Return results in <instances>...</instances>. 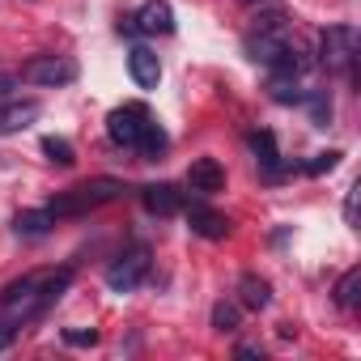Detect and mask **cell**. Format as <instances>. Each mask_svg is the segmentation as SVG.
Returning <instances> with one entry per match:
<instances>
[{"label":"cell","instance_id":"4fadbf2b","mask_svg":"<svg viewBox=\"0 0 361 361\" xmlns=\"http://www.w3.org/2000/svg\"><path fill=\"white\" fill-rule=\"evenodd\" d=\"M128 73H132L136 90H157V81H161V60H157L149 47H132V51H128Z\"/></svg>","mask_w":361,"mask_h":361},{"label":"cell","instance_id":"4316f807","mask_svg":"<svg viewBox=\"0 0 361 361\" xmlns=\"http://www.w3.org/2000/svg\"><path fill=\"white\" fill-rule=\"evenodd\" d=\"M18 85H22L18 73H0V98H9V90H18Z\"/></svg>","mask_w":361,"mask_h":361},{"label":"cell","instance_id":"44dd1931","mask_svg":"<svg viewBox=\"0 0 361 361\" xmlns=\"http://www.w3.org/2000/svg\"><path fill=\"white\" fill-rule=\"evenodd\" d=\"M238 319H243V310H238L234 302H217V306H213V327H217V331H234Z\"/></svg>","mask_w":361,"mask_h":361},{"label":"cell","instance_id":"30bf717a","mask_svg":"<svg viewBox=\"0 0 361 361\" xmlns=\"http://www.w3.org/2000/svg\"><path fill=\"white\" fill-rule=\"evenodd\" d=\"M39 115H43V106L35 98H0V136L26 132Z\"/></svg>","mask_w":361,"mask_h":361},{"label":"cell","instance_id":"8992f818","mask_svg":"<svg viewBox=\"0 0 361 361\" xmlns=\"http://www.w3.org/2000/svg\"><path fill=\"white\" fill-rule=\"evenodd\" d=\"M119 35H174V9L166 0H145V5L119 22Z\"/></svg>","mask_w":361,"mask_h":361},{"label":"cell","instance_id":"83f0119b","mask_svg":"<svg viewBox=\"0 0 361 361\" xmlns=\"http://www.w3.org/2000/svg\"><path fill=\"white\" fill-rule=\"evenodd\" d=\"M238 357H264V348L259 344H238Z\"/></svg>","mask_w":361,"mask_h":361},{"label":"cell","instance_id":"ffe728a7","mask_svg":"<svg viewBox=\"0 0 361 361\" xmlns=\"http://www.w3.org/2000/svg\"><path fill=\"white\" fill-rule=\"evenodd\" d=\"M43 153H47V161H56V166H73L77 161V149H73V140H64V136H43Z\"/></svg>","mask_w":361,"mask_h":361},{"label":"cell","instance_id":"6da1fadb","mask_svg":"<svg viewBox=\"0 0 361 361\" xmlns=\"http://www.w3.org/2000/svg\"><path fill=\"white\" fill-rule=\"evenodd\" d=\"M68 285H73V268H60V272H26V276H18V281H9L5 289H0V306H5V314L18 327H26L30 319L47 314L64 298Z\"/></svg>","mask_w":361,"mask_h":361},{"label":"cell","instance_id":"e0dca14e","mask_svg":"<svg viewBox=\"0 0 361 361\" xmlns=\"http://www.w3.org/2000/svg\"><path fill=\"white\" fill-rule=\"evenodd\" d=\"M51 226H56V217H51L47 209H26V213L13 217V234H18V238H47Z\"/></svg>","mask_w":361,"mask_h":361},{"label":"cell","instance_id":"3957f363","mask_svg":"<svg viewBox=\"0 0 361 361\" xmlns=\"http://www.w3.org/2000/svg\"><path fill=\"white\" fill-rule=\"evenodd\" d=\"M319 64L327 73H344L348 81H357V30L348 22H336L319 35Z\"/></svg>","mask_w":361,"mask_h":361},{"label":"cell","instance_id":"9a60e30c","mask_svg":"<svg viewBox=\"0 0 361 361\" xmlns=\"http://www.w3.org/2000/svg\"><path fill=\"white\" fill-rule=\"evenodd\" d=\"M132 149H136V153H140L145 161H161V157H166V149H170V136H166V128H161V123H157V119L149 115Z\"/></svg>","mask_w":361,"mask_h":361},{"label":"cell","instance_id":"d4e9b609","mask_svg":"<svg viewBox=\"0 0 361 361\" xmlns=\"http://www.w3.org/2000/svg\"><path fill=\"white\" fill-rule=\"evenodd\" d=\"M357 196H361V183H353L348 196H344V221L348 226H357Z\"/></svg>","mask_w":361,"mask_h":361},{"label":"cell","instance_id":"7a4b0ae2","mask_svg":"<svg viewBox=\"0 0 361 361\" xmlns=\"http://www.w3.org/2000/svg\"><path fill=\"white\" fill-rule=\"evenodd\" d=\"M119 196H123V183H119V178H111V174H102V178H85V183L60 192V196L47 204V213H51V217H85V213H94V209L119 200Z\"/></svg>","mask_w":361,"mask_h":361},{"label":"cell","instance_id":"5bb4252c","mask_svg":"<svg viewBox=\"0 0 361 361\" xmlns=\"http://www.w3.org/2000/svg\"><path fill=\"white\" fill-rule=\"evenodd\" d=\"M247 145H251V153H255V161H259V170L268 178H281L285 174V161H281V149H276V136L272 132H251Z\"/></svg>","mask_w":361,"mask_h":361},{"label":"cell","instance_id":"d6986e66","mask_svg":"<svg viewBox=\"0 0 361 361\" xmlns=\"http://www.w3.org/2000/svg\"><path fill=\"white\" fill-rule=\"evenodd\" d=\"M302 102H306V111H310V123H314V128H327V119H331V98H327V90H310V94H302Z\"/></svg>","mask_w":361,"mask_h":361},{"label":"cell","instance_id":"ac0fdd59","mask_svg":"<svg viewBox=\"0 0 361 361\" xmlns=\"http://www.w3.org/2000/svg\"><path fill=\"white\" fill-rule=\"evenodd\" d=\"M357 289H361V268H348V272L336 281V306H340V310H353V306H357Z\"/></svg>","mask_w":361,"mask_h":361},{"label":"cell","instance_id":"7402d4cb","mask_svg":"<svg viewBox=\"0 0 361 361\" xmlns=\"http://www.w3.org/2000/svg\"><path fill=\"white\" fill-rule=\"evenodd\" d=\"M340 157H344L340 149H327V153H314V157H310L302 170H306V174H331V170L340 166Z\"/></svg>","mask_w":361,"mask_h":361},{"label":"cell","instance_id":"2e32d148","mask_svg":"<svg viewBox=\"0 0 361 361\" xmlns=\"http://www.w3.org/2000/svg\"><path fill=\"white\" fill-rule=\"evenodd\" d=\"M238 302H243L247 310H268V306H272V285H268L264 276H255V272H243V281H238Z\"/></svg>","mask_w":361,"mask_h":361},{"label":"cell","instance_id":"9c48e42d","mask_svg":"<svg viewBox=\"0 0 361 361\" xmlns=\"http://www.w3.org/2000/svg\"><path fill=\"white\" fill-rule=\"evenodd\" d=\"M145 119H149V111H145V106H136V102L115 106V111L106 115V136H111L119 149H132V145H136V136H140V128H145Z\"/></svg>","mask_w":361,"mask_h":361},{"label":"cell","instance_id":"ba28073f","mask_svg":"<svg viewBox=\"0 0 361 361\" xmlns=\"http://www.w3.org/2000/svg\"><path fill=\"white\" fill-rule=\"evenodd\" d=\"M188 192L200 200H213L217 192H226V166L217 157H196L188 166Z\"/></svg>","mask_w":361,"mask_h":361},{"label":"cell","instance_id":"5b68a950","mask_svg":"<svg viewBox=\"0 0 361 361\" xmlns=\"http://www.w3.org/2000/svg\"><path fill=\"white\" fill-rule=\"evenodd\" d=\"M22 81L43 85V90L73 85L77 81V60H68V56H35V60L22 64Z\"/></svg>","mask_w":361,"mask_h":361},{"label":"cell","instance_id":"8fae6325","mask_svg":"<svg viewBox=\"0 0 361 361\" xmlns=\"http://www.w3.org/2000/svg\"><path fill=\"white\" fill-rule=\"evenodd\" d=\"M140 204L153 217H174L178 209H183V192H178L174 183H149V188H140Z\"/></svg>","mask_w":361,"mask_h":361},{"label":"cell","instance_id":"277c9868","mask_svg":"<svg viewBox=\"0 0 361 361\" xmlns=\"http://www.w3.org/2000/svg\"><path fill=\"white\" fill-rule=\"evenodd\" d=\"M149 268H153L149 247H145V243H132V247H128V251L106 268V285H111L115 293H132V289H140V285H145Z\"/></svg>","mask_w":361,"mask_h":361},{"label":"cell","instance_id":"484cf974","mask_svg":"<svg viewBox=\"0 0 361 361\" xmlns=\"http://www.w3.org/2000/svg\"><path fill=\"white\" fill-rule=\"evenodd\" d=\"M13 336H18V323L5 314V319H0V348H9V344H13Z\"/></svg>","mask_w":361,"mask_h":361},{"label":"cell","instance_id":"52a82bcc","mask_svg":"<svg viewBox=\"0 0 361 361\" xmlns=\"http://www.w3.org/2000/svg\"><path fill=\"white\" fill-rule=\"evenodd\" d=\"M243 51L255 60V64H264V68H276L289 51H293V39H289V30H247V39H243Z\"/></svg>","mask_w":361,"mask_h":361},{"label":"cell","instance_id":"cb8c5ba5","mask_svg":"<svg viewBox=\"0 0 361 361\" xmlns=\"http://www.w3.org/2000/svg\"><path fill=\"white\" fill-rule=\"evenodd\" d=\"M64 344H73V348H94V344H98V331H94V327H68V331H64Z\"/></svg>","mask_w":361,"mask_h":361},{"label":"cell","instance_id":"7c38bea8","mask_svg":"<svg viewBox=\"0 0 361 361\" xmlns=\"http://www.w3.org/2000/svg\"><path fill=\"white\" fill-rule=\"evenodd\" d=\"M188 226H192L200 238H209V243H221V238L230 234V217L217 213V209H209V204H192V209H188Z\"/></svg>","mask_w":361,"mask_h":361},{"label":"cell","instance_id":"603a6c76","mask_svg":"<svg viewBox=\"0 0 361 361\" xmlns=\"http://www.w3.org/2000/svg\"><path fill=\"white\" fill-rule=\"evenodd\" d=\"M251 30H289V18H285V9H268V13H255Z\"/></svg>","mask_w":361,"mask_h":361}]
</instances>
